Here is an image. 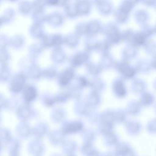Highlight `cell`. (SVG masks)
I'll list each match as a JSON object with an SVG mask.
<instances>
[{"label": "cell", "instance_id": "60d3db41", "mask_svg": "<svg viewBox=\"0 0 156 156\" xmlns=\"http://www.w3.org/2000/svg\"><path fill=\"white\" fill-rule=\"evenodd\" d=\"M89 37H90L86 41L85 43L86 51L88 53V52L91 51L93 50H95L97 42V41H95L94 40L92 39V37L91 36H89Z\"/></svg>", "mask_w": 156, "mask_h": 156}, {"label": "cell", "instance_id": "8d00e7d4", "mask_svg": "<svg viewBox=\"0 0 156 156\" xmlns=\"http://www.w3.org/2000/svg\"><path fill=\"white\" fill-rule=\"evenodd\" d=\"M110 45H111L106 40L100 41H97L95 50H97L99 51L102 52V53H104L108 52V50Z\"/></svg>", "mask_w": 156, "mask_h": 156}, {"label": "cell", "instance_id": "30bf717a", "mask_svg": "<svg viewBox=\"0 0 156 156\" xmlns=\"http://www.w3.org/2000/svg\"><path fill=\"white\" fill-rule=\"evenodd\" d=\"M51 58L53 62L55 63H62L65 60L66 54L61 47L55 48L52 51Z\"/></svg>", "mask_w": 156, "mask_h": 156}, {"label": "cell", "instance_id": "e575fe53", "mask_svg": "<svg viewBox=\"0 0 156 156\" xmlns=\"http://www.w3.org/2000/svg\"><path fill=\"white\" fill-rule=\"evenodd\" d=\"M63 38L60 34H55L51 35L52 46L55 48L60 47L63 43Z\"/></svg>", "mask_w": 156, "mask_h": 156}, {"label": "cell", "instance_id": "6da1fadb", "mask_svg": "<svg viewBox=\"0 0 156 156\" xmlns=\"http://www.w3.org/2000/svg\"><path fill=\"white\" fill-rule=\"evenodd\" d=\"M27 76L22 72L17 73L11 76L9 82V87L12 94H17L22 91L26 85Z\"/></svg>", "mask_w": 156, "mask_h": 156}, {"label": "cell", "instance_id": "f1b7e54d", "mask_svg": "<svg viewBox=\"0 0 156 156\" xmlns=\"http://www.w3.org/2000/svg\"><path fill=\"white\" fill-rule=\"evenodd\" d=\"M105 86L104 81L99 78H95L89 81V86L92 87L94 92H97L98 90H101Z\"/></svg>", "mask_w": 156, "mask_h": 156}, {"label": "cell", "instance_id": "ba28073f", "mask_svg": "<svg viewBox=\"0 0 156 156\" xmlns=\"http://www.w3.org/2000/svg\"><path fill=\"white\" fill-rule=\"evenodd\" d=\"M89 58L88 53L86 51H79L76 53L71 57L70 62L73 66H78L85 62H87Z\"/></svg>", "mask_w": 156, "mask_h": 156}, {"label": "cell", "instance_id": "7a4b0ae2", "mask_svg": "<svg viewBox=\"0 0 156 156\" xmlns=\"http://www.w3.org/2000/svg\"><path fill=\"white\" fill-rule=\"evenodd\" d=\"M45 1H36L32 3L31 15L34 23L43 24L46 22V15L44 12Z\"/></svg>", "mask_w": 156, "mask_h": 156}, {"label": "cell", "instance_id": "f35d334b", "mask_svg": "<svg viewBox=\"0 0 156 156\" xmlns=\"http://www.w3.org/2000/svg\"><path fill=\"white\" fill-rule=\"evenodd\" d=\"M136 2L137 1H125L122 2L119 8L127 13H129Z\"/></svg>", "mask_w": 156, "mask_h": 156}, {"label": "cell", "instance_id": "d590c367", "mask_svg": "<svg viewBox=\"0 0 156 156\" xmlns=\"http://www.w3.org/2000/svg\"><path fill=\"white\" fill-rule=\"evenodd\" d=\"M89 81L86 77L83 76H78L76 78L75 83L74 85L77 88H80L89 86Z\"/></svg>", "mask_w": 156, "mask_h": 156}, {"label": "cell", "instance_id": "484cf974", "mask_svg": "<svg viewBox=\"0 0 156 156\" xmlns=\"http://www.w3.org/2000/svg\"><path fill=\"white\" fill-rule=\"evenodd\" d=\"M66 15L70 18H74L78 15L76 3H66L64 9Z\"/></svg>", "mask_w": 156, "mask_h": 156}, {"label": "cell", "instance_id": "e0dca14e", "mask_svg": "<svg viewBox=\"0 0 156 156\" xmlns=\"http://www.w3.org/2000/svg\"><path fill=\"white\" fill-rule=\"evenodd\" d=\"M78 14L86 15L89 12L91 7V3L86 1H80L76 2Z\"/></svg>", "mask_w": 156, "mask_h": 156}, {"label": "cell", "instance_id": "836d02e7", "mask_svg": "<svg viewBox=\"0 0 156 156\" xmlns=\"http://www.w3.org/2000/svg\"><path fill=\"white\" fill-rule=\"evenodd\" d=\"M10 57V54L7 49L0 50V66L8 65Z\"/></svg>", "mask_w": 156, "mask_h": 156}, {"label": "cell", "instance_id": "277c9868", "mask_svg": "<svg viewBox=\"0 0 156 156\" xmlns=\"http://www.w3.org/2000/svg\"><path fill=\"white\" fill-rule=\"evenodd\" d=\"M115 66L121 76L126 79L133 77L136 73L135 67L131 66L128 61L123 59L115 63Z\"/></svg>", "mask_w": 156, "mask_h": 156}, {"label": "cell", "instance_id": "4316f807", "mask_svg": "<svg viewBox=\"0 0 156 156\" xmlns=\"http://www.w3.org/2000/svg\"><path fill=\"white\" fill-rule=\"evenodd\" d=\"M18 9L21 14L23 15H28L31 12L32 3L28 1L21 2L18 5Z\"/></svg>", "mask_w": 156, "mask_h": 156}, {"label": "cell", "instance_id": "44dd1931", "mask_svg": "<svg viewBox=\"0 0 156 156\" xmlns=\"http://www.w3.org/2000/svg\"><path fill=\"white\" fill-rule=\"evenodd\" d=\"M11 76V71L8 65L0 66V82L6 83Z\"/></svg>", "mask_w": 156, "mask_h": 156}, {"label": "cell", "instance_id": "3957f363", "mask_svg": "<svg viewBox=\"0 0 156 156\" xmlns=\"http://www.w3.org/2000/svg\"><path fill=\"white\" fill-rule=\"evenodd\" d=\"M103 30L107 37L105 40L110 45L115 44L121 41L120 32L117 26L115 23H108L105 25Z\"/></svg>", "mask_w": 156, "mask_h": 156}, {"label": "cell", "instance_id": "ab89813d", "mask_svg": "<svg viewBox=\"0 0 156 156\" xmlns=\"http://www.w3.org/2000/svg\"><path fill=\"white\" fill-rule=\"evenodd\" d=\"M76 33L77 35L87 34V25L86 23H80L76 26Z\"/></svg>", "mask_w": 156, "mask_h": 156}, {"label": "cell", "instance_id": "9a60e30c", "mask_svg": "<svg viewBox=\"0 0 156 156\" xmlns=\"http://www.w3.org/2000/svg\"><path fill=\"white\" fill-rule=\"evenodd\" d=\"M114 62L113 56L108 52H106L102 54L98 64L101 66L102 69L108 68L113 65Z\"/></svg>", "mask_w": 156, "mask_h": 156}, {"label": "cell", "instance_id": "ac0fdd59", "mask_svg": "<svg viewBox=\"0 0 156 156\" xmlns=\"http://www.w3.org/2000/svg\"><path fill=\"white\" fill-rule=\"evenodd\" d=\"M44 48L40 43H35L32 44L29 49L30 56L36 59L41 55Z\"/></svg>", "mask_w": 156, "mask_h": 156}, {"label": "cell", "instance_id": "7c38bea8", "mask_svg": "<svg viewBox=\"0 0 156 156\" xmlns=\"http://www.w3.org/2000/svg\"><path fill=\"white\" fill-rule=\"evenodd\" d=\"M138 50L137 47L132 44H129L125 47L123 51V58L124 60L128 61L129 59H132L137 54Z\"/></svg>", "mask_w": 156, "mask_h": 156}, {"label": "cell", "instance_id": "603a6c76", "mask_svg": "<svg viewBox=\"0 0 156 156\" xmlns=\"http://www.w3.org/2000/svg\"><path fill=\"white\" fill-rule=\"evenodd\" d=\"M102 68L98 64L88 62L86 64V70L87 73L93 76H97L101 72Z\"/></svg>", "mask_w": 156, "mask_h": 156}, {"label": "cell", "instance_id": "d4e9b609", "mask_svg": "<svg viewBox=\"0 0 156 156\" xmlns=\"http://www.w3.org/2000/svg\"><path fill=\"white\" fill-rule=\"evenodd\" d=\"M147 37L145 34H143L140 31L137 33H135L133 41L131 44L136 46L144 45L147 41Z\"/></svg>", "mask_w": 156, "mask_h": 156}, {"label": "cell", "instance_id": "d6a6232c", "mask_svg": "<svg viewBox=\"0 0 156 156\" xmlns=\"http://www.w3.org/2000/svg\"><path fill=\"white\" fill-rule=\"evenodd\" d=\"M129 13L124 11L118 8L115 12V16L117 21L119 22L123 23L126 22L129 17Z\"/></svg>", "mask_w": 156, "mask_h": 156}, {"label": "cell", "instance_id": "b9f144b4", "mask_svg": "<svg viewBox=\"0 0 156 156\" xmlns=\"http://www.w3.org/2000/svg\"><path fill=\"white\" fill-rule=\"evenodd\" d=\"M155 27L151 25L145 24L142 27V30L140 31L148 37L150 35H152L155 33Z\"/></svg>", "mask_w": 156, "mask_h": 156}, {"label": "cell", "instance_id": "9c48e42d", "mask_svg": "<svg viewBox=\"0 0 156 156\" xmlns=\"http://www.w3.org/2000/svg\"><path fill=\"white\" fill-rule=\"evenodd\" d=\"M42 71L41 68L36 63L33 64L25 72L26 76L34 80H39L42 77Z\"/></svg>", "mask_w": 156, "mask_h": 156}, {"label": "cell", "instance_id": "cb8c5ba5", "mask_svg": "<svg viewBox=\"0 0 156 156\" xmlns=\"http://www.w3.org/2000/svg\"><path fill=\"white\" fill-rule=\"evenodd\" d=\"M57 76V70L55 66H50L43 70L42 77L48 80H52Z\"/></svg>", "mask_w": 156, "mask_h": 156}, {"label": "cell", "instance_id": "5bb4252c", "mask_svg": "<svg viewBox=\"0 0 156 156\" xmlns=\"http://www.w3.org/2000/svg\"><path fill=\"white\" fill-rule=\"evenodd\" d=\"M114 92L119 96H123L126 93V89L123 80L121 79H116L113 83Z\"/></svg>", "mask_w": 156, "mask_h": 156}, {"label": "cell", "instance_id": "f6af8a7d", "mask_svg": "<svg viewBox=\"0 0 156 156\" xmlns=\"http://www.w3.org/2000/svg\"><path fill=\"white\" fill-rule=\"evenodd\" d=\"M2 23H3V21H2V20L1 17H0V26L2 25Z\"/></svg>", "mask_w": 156, "mask_h": 156}, {"label": "cell", "instance_id": "1f68e13d", "mask_svg": "<svg viewBox=\"0 0 156 156\" xmlns=\"http://www.w3.org/2000/svg\"><path fill=\"white\" fill-rule=\"evenodd\" d=\"M134 34H135V32L133 31V30L130 29L125 30L122 33V34H120L121 41L127 42L131 44L134 38Z\"/></svg>", "mask_w": 156, "mask_h": 156}, {"label": "cell", "instance_id": "2e32d148", "mask_svg": "<svg viewBox=\"0 0 156 156\" xmlns=\"http://www.w3.org/2000/svg\"><path fill=\"white\" fill-rule=\"evenodd\" d=\"M87 34L91 37L97 34L101 29V23L98 20H91L87 23Z\"/></svg>", "mask_w": 156, "mask_h": 156}, {"label": "cell", "instance_id": "5b68a950", "mask_svg": "<svg viewBox=\"0 0 156 156\" xmlns=\"http://www.w3.org/2000/svg\"><path fill=\"white\" fill-rule=\"evenodd\" d=\"M75 71L72 67H69L60 72L57 74L58 84L62 87L66 86L70 83L74 77Z\"/></svg>", "mask_w": 156, "mask_h": 156}, {"label": "cell", "instance_id": "4dcf8cb0", "mask_svg": "<svg viewBox=\"0 0 156 156\" xmlns=\"http://www.w3.org/2000/svg\"><path fill=\"white\" fill-rule=\"evenodd\" d=\"M132 89L137 92L142 91L146 86V83L144 80L142 79L136 78L133 80L131 83Z\"/></svg>", "mask_w": 156, "mask_h": 156}, {"label": "cell", "instance_id": "7402d4cb", "mask_svg": "<svg viewBox=\"0 0 156 156\" xmlns=\"http://www.w3.org/2000/svg\"><path fill=\"white\" fill-rule=\"evenodd\" d=\"M151 67L150 63L145 59H140L137 61L135 66L136 72L146 73L150 69Z\"/></svg>", "mask_w": 156, "mask_h": 156}, {"label": "cell", "instance_id": "ffe728a7", "mask_svg": "<svg viewBox=\"0 0 156 156\" xmlns=\"http://www.w3.org/2000/svg\"><path fill=\"white\" fill-rule=\"evenodd\" d=\"M97 2L98 10L101 13L106 15L111 12L112 9V4L110 2L108 1H100Z\"/></svg>", "mask_w": 156, "mask_h": 156}, {"label": "cell", "instance_id": "ee69618b", "mask_svg": "<svg viewBox=\"0 0 156 156\" xmlns=\"http://www.w3.org/2000/svg\"><path fill=\"white\" fill-rule=\"evenodd\" d=\"M146 51L149 54H153L155 53V44L152 40H148L146 41L144 44Z\"/></svg>", "mask_w": 156, "mask_h": 156}, {"label": "cell", "instance_id": "4fadbf2b", "mask_svg": "<svg viewBox=\"0 0 156 156\" xmlns=\"http://www.w3.org/2000/svg\"><path fill=\"white\" fill-rule=\"evenodd\" d=\"M25 38L21 35H15L9 39V45L14 49H21L25 44Z\"/></svg>", "mask_w": 156, "mask_h": 156}, {"label": "cell", "instance_id": "8fae6325", "mask_svg": "<svg viewBox=\"0 0 156 156\" xmlns=\"http://www.w3.org/2000/svg\"><path fill=\"white\" fill-rule=\"evenodd\" d=\"M30 36L34 39H41L44 34V30L43 24L34 23L31 25L29 30Z\"/></svg>", "mask_w": 156, "mask_h": 156}, {"label": "cell", "instance_id": "7bdbcfd3", "mask_svg": "<svg viewBox=\"0 0 156 156\" xmlns=\"http://www.w3.org/2000/svg\"><path fill=\"white\" fill-rule=\"evenodd\" d=\"M9 43V39L4 34H0V50L7 49Z\"/></svg>", "mask_w": 156, "mask_h": 156}, {"label": "cell", "instance_id": "8992f818", "mask_svg": "<svg viewBox=\"0 0 156 156\" xmlns=\"http://www.w3.org/2000/svg\"><path fill=\"white\" fill-rule=\"evenodd\" d=\"M63 21V15L59 12H53L46 15V22L54 27L60 26Z\"/></svg>", "mask_w": 156, "mask_h": 156}, {"label": "cell", "instance_id": "d6986e66", "mask_svg": "<svg viewBox=\"0 0 156 156\" xmlns=\"http://www.w3.org/2000/svg\"><path fill=\"white\" fill-rule=\"evenodd\" d=\"M63 42L69 47L76 46L79 42L78 35L76 33L67 34L63 38Z\"/></svg>", "mask_w": 156, "mask_h": 156}, {"label": "cell", "instance_id": "74e56055", "mask_svg": "<svg viewBox=\"0 0 156 156\" xmlns=\"http://www.w3.org/2000/svg\"><path fill=\"white\" fill-rule=\"evenodd\" d=\"M40 40H41V42L40 43L44 49L52 47V46L51 35L44 34L42 36L41 38L40 39Z\"/></svg>", "mask_w": 156, "mask_h": 156}, {"label": "cell", "instance_id": "f546056e", "mask_svg": "<svg viewBox=\"0 0 156 156\" xmlns=\"http://www.w3.org/2000/svg\"><path fill=\"white\" fill-rule=\"evenodd\" d=\"M15 15V11L13 9L10 8L6 10L3 12L2 16L1 17L3 23H8L13 20Z\"/></svg>", "mask_w": 156, "mask_h": 156}, {"label": "cell", "instance_id": "83f0119b", "mask_svg": "<svg viewBox=\"0 0 156 156\" xmlns=\"http://www.w3.org/2000/svg\"><path fill=\"white\" fill-rule=\"evenodd\" d=\"M148 17L147 12L144 10H139L135 13V19L140 24H146V22L147 21Z\"/></svg>", "mask_w": 156, "mask_h": 156}, {"label": "cell", "instance_id": "52a82bcc", "mask_svg": "<svg viewBox=\"0 0 156 156\" xmlns=\"http://www.w3.org/2000/svg\"><path fill=\"white\" fill-rule=\"evenodd\" d=\"M23 92V98L27 102L33 101L38 94V90L36 87L32 84L26 85Z\"/></svg>", "mask_w": 156, "mask_h": 156}]
</instances>
